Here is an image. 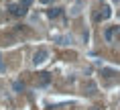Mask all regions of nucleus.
<instances>
[{
    "label": "nucleus",
    "instance_id": "nucleus-3",
    "mask_svg": "<svg viewBox=\"0 0 120 110\" xmlns=\"http://www.w3.org/2000/svg\"><path fill=\"white\" fill-rule=\"evenodd\" d=\"M110 16H112V8H110V6H104L100 14H96V20H108Z\"/></svg>",
    "mask_w": 120,
    "mask_h": 110
},
{
    "label": "nucleus",
    "instance_id": "nucleus-2",
    "mask_svg": "<svg viewBox=\"0 0 120 110\" xmlns=\"http://www.w3.org/2000/svg\"><path fill=\"white\" fill-rule=\"evenodd\" d=\"M8 10H10V14H12V16H25L26 14V6L25 4H10V8H8Z\"/></svg>",
    "mask_w": 120,
    "mask_h": 110
},
{
    "label": "nucleus",
    "instance_id": "nucleus-7",
    "mask_svg": "<svg viewBox=\"0 0 120 110\" xmlns=\"http://www.w3.org/2000/svg\"><path fill=\"white\" fill-rule=\"evenodd\" d=\"M12 88H14L16 92H22V90H25V84H22V82H14V84H12Z\"/></svg>",
    "mask_w": 120,
    "mask_h": 110
},
{
    "label": "nucleus",
    "instance_id": "nucleus-1",
    "mask_svg": "<svg viewBox=\"0 0 120 110\" xmlns=\"http://www.w3.org/2000/svg\"><path fill=\"white\" fill-rule=\"evenodd\" d=\"M47 59H49V51L41 47V49H37V51H35V55H33V63H35V65H43Z\"/></svg>",
    "mask_w": 120,
    "mask_h": 110
},
{
    "label": "nucleus",
    "instance_id": "nucleus-11",
    "mask_svg": "<svg viewBox=\"0 0 120 110\" xmlns=\"http://www.w3.org/2000/svg\"><path fill=\"white\" fill-rule=\"evenodd\" d=\"M92 110H98V108H92Z\"/></svg>",
    "mask_w": 120,
    "mask_h": 110
},
{
    "label": "nucleus",
    "instance_id": "nucleus-8",
    "mask_svg": "<svg viewBox=\"0 0 120 110\" xmlns=\"http://www.w3.org/2000/svg\"><path fill=\"white\" fill-rule=\"evenodd\" d=\"M41 84H49V73H41Z\"/></svg>",
    "mask_w": 120,
    "mask_h": 110
},
{
    "label": "nucleus",
    "instance_id": "nucleus-5",
    "mask_svg": "<svg viewBox=\"0 0 120 110\" xmlns=\"http://www.w3.org/2000/svg\"><path fill=\"white\" fill-rule=\"evenodd\" d=\"M59 14H61V8H51L49 12H47V16H49V19H57Z\"/></svg>",
    "mask_w": 120,
    "mask_h": 110
},
{
    "label": "nucleus",
    "instance_id": "nucleus-9",
    "mask_svg": "<svg viewBox=\"0 0 120 110\" xmlns=\"http://www.w3.org/2000/svg\"><path fill=\"white\" fill-rule=\"evenodd\" d=\"M20 4H25V6H31V4H33V0H20Z\"/></svg>",
    "mask_w": 120,
    "mask_h": 110
},
{
    "label": "nucleus",
    "instance_id": "nucleus-4",
    "mask_svg": "<svg viewBox=\"0 0 120 110\" xmlns=\"http://www.w3.org/2000/svg\"><path fill=\"white\" fill-rule=\"evenodd\" d=\"M116 35H120V27H112V29H108V31H106V41H112Z\"/></svg>",
    "mask_w": 120,
    "mask_h": 110
},
{
    "label": "nucleus",
    "instance_id": "nucleus-10",
    "mask_svg": "<svg viewBox=\"0 0 120 110\" xmlns=\"http://www.w3.org/2000/svg\"><path fill=\"white\" fill-rule=\"evenodd\" d=\"M0 69H2V71H4V63H2V61H0Z\"/></svg>",
    "mask_w": 120,
    "mask_h": 110
},
{
    "label": "nucleus",
    "instance_id": "nucleus-6",
    "mask_svg": "<svg viewBox=\"0 0 120 110\" xmlns=\"http://www.w3.org/2000/svg\"><path fill=\"white\" fill-rule=\"evenodd\" d=\"M79 8H82V4H79V2H77V4H75V6H73V8H71V16H77V14H79V12H82V10H79Z\"/></svg>",
    "mask_w": 120,
    "mask_h": 110
}]
</instances>
